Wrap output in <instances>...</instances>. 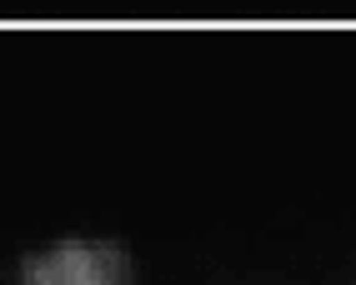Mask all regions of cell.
<instances>
[{"mask_svg":"<svg viewBox=\"0 0 356 285\" xmlns=\"http://www.w3.org/2000/svg\"><path fill=\"white\" fill-rule=\"evenodd\" d=\"M26 285H126V260L111 245H60L31 260Z\"/></svg>","mask_w":356,"mask_h":285,"instance_id":"cell-1","label":"cell"}]
</instances>
